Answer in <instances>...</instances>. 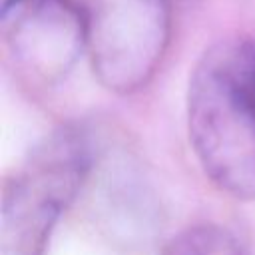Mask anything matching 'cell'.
Instances as JSON below:
<instances>
[{"mask_svg":"<svg viewBox=\"0 0 255 255\" xmlns=\"http://www.w3.org/2000/svg\"><path fill=\"white\" fill-rule=\"evenodd\" d=\"M255 42L219 40L187 86V131L203 173L227 195L255 201V108L249 68Z\"/></svg>","mask_w":255,"mask_h":255,"instance_id":"cell-1","label":"cell"},{"mask_svg":"<svg viewBox=\"0 0 255 255\" xmlns=\"http://www.w3.org/2000/svg\"><path fill=\"white\" fill-rule=\"evenodd\" d=\"M96 141L82 124L44 135L2 185L0 255H44L62 213L86 187Z\"/></svg>","mask_w":255,"mask_h":255,"instance_id":"cell-2","label":"cell"},{"mask_svg":"<svg viewBox=\"0 0 255 255\" xmlns=\"http://www.w3.org/2000/svg\"><path fill=\"white\" fill-rule=\"evenodd\" d=\"M173 0H100L90 18L94 76L114 94H133L159 70L171 40Z\"/></svg>","mask_w":255,"mask_h":255,"instance_id":"cell-3","label":"cell"},{"mask_svg":"<svg viewBox=\"0 0 255 255\" xmlns=\"http://www.w3.org/2000/svg\"><path fill=\"white\" fill-rule=\"evenodd\" d=\"M2 22L14 68L38 86L64 80L88 50L90 16L76 0H18Z\"/></svg>","mask_w":255,"mask_h":255,"instance_id":"cell-4","label":"cell"},{"mask_svg":"<svg viewBox=\"0 0 255 255\" xmlns=\"http://www.w3.org/2000/svg\"><path fill=\"white\" fill-rule=\"evenodd\" d=\"M96 169V167H94ZM98 171V169H96ZM100 187V199L102 205H98L104 213V221L108 227L116 225V219L120 227H128V237L133 233V239H145L147 231L155 225V213L157 205L149 203V193L143 183H139L135 177H131V169L116 165H106L102 169ZM131 239V237H129Z\"/></svg>","mask_w":255,"mask_h":255,"instance_id":"cell-5","label":"cell"},{"mask_svg":"<svg viewBox=\"0 0 255 255\" xmlns=\"http://www.w3.org/2000/svg\"><path fill=\"white\" fill-rule=\"evenodd\" d=\"M159 255H247V251L229 229L215 223H197L167 239Z\"/></svg>","mask_w":255,"mask_h":255,"instance_id":"cell-6","label":"cell"},{"mask_svg":"<svg viewBox=\"0 0 255 255\" xmlns=\"http://www.w3.org/2000/svg\"><path fill=\"white\" fill-rule=\"evenodd\" d=\"M249 96H251V104L255 108V52H253L251 68H249Z\"/></svg>","mask_w":255,"mask_h":255,"instance_id":"cell-7","label":"cell"},{"mask_svg":"<svg viewBox=\"0 0 255 255\" xmlns=\"http://www.w3.org/2000/svg\"><path fill=\"white\" fill-rule=\"evenodd\" d=\"M16 2H18V0H2V14H6Z\"/></svg>","mask_w":255,"mask_h":255,"instance_id":"cell-8","label":"cell"}]
</instances>
